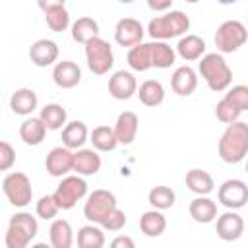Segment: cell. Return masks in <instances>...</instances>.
<instances>
[{
    "label": "cell",
    "instance_id": "1",
    "mask_svg": "<svg viewBox=\"0 0 248 248\" xmlns=\"http://www.w3.org/2000/svg\"><path fill=\"white\" fill-rule=\"evenodd\" d=\"M217 151L225 163H229V165L240 163L248 153V126H246V122L234 120V122L227 124L225 132L221 134Z\"/></svg>",
    "mask_w": 248,
    "mask_h": 248
},
{
    "label": "cell",
    "instance_id": "2",
    "mask_svg": "<svg viewBox=\"0 0 248 248\" xmlns=\"http://www.w3.org/2000/svg\"><path fill=\"white\" fill-rule=\"evenodd\" d=\"M198 72L211 91H225L232 83V70L221 52H207L200 58Z\"/></svg>",
    "mask_w": 248,
    "mask_h": 248
},
{
    "label": "cell",
    "instance_id": "3",
    "mask_svg": "<svg viewBox=\"0 0 248 248\" xmlns=\"http://www.w3.org/2000/svg\"><path fill=\"white\" fill-rule=\"evenodd\" d=\"M190 29V17L182 10H167L163 16H155L147 23V33L155 41H169L186 35Z\"/></svg>",
    "mask_w": 248,
    "mask_h": 248
},
{
    "label": "cell",
    "instance_id": "4",
    "mask_svg": "<svg viewBox=\"0 0 248 248\" xmlns=\"http://www.w3.org/2000/svg\"><path fill=\"white\" fill-rule=\"evenodd\" d=\"M37 231H39L37 217H33L27 211L14 213L8 221L4 242L8 248H25L37 236Z\"/></svg>",
    "mask_w": 248,
    "mask_h": 248
},
{
    "label": "cell",
    "instance_id": "5",
    "mask_svg": "<svg viewBox=\"0 0 248 248\" xmlns=\"http://www.w3.org/2000/svg\"><path fill=\"white\" fill-rule=\"evenodd\" d=\"M83 46H85L87 68L95 76L108 74V70L114 66V52H112V46L108 45V41H105V39H101L97 35V37L89 39Z\"/></svg>",
    "mask_w": 248,
    "mask_h": 248
},
{
    "label": "cell",
    "instance_id": "6",
    "mask_svg": "<svg viewBox=\"0 0 248 248\" xmlns=\"http://www.w3.org/2000/svg\"><path fill=\"white\" fill-rule=\"evenodd\" d=\"M246 39H248L246 25L238 19L223 21L215 31V46L221 54L236 52L240 46H244Z\"/></svg>",
    "mask_w": 248,
    "mask_h": 248
},
{
    "label": "cell",
    "instance_id": "7",
    "mask_svg": "<svg viewBox=\"0 0 248 248\" xmlns=\"http://www.w3.org/2000/svg\"><path fill=\"white\" fill-rule=\"evenodd\" d=\"M85 196H87V182L79 174L64 176L52 194V198L60 209H72Z\"/></svg>",
    "mask_w": 248,
    "mask_h": 248
},
{
    "label": "cell",
    "instance_id": "8",
    "mask_svg": "<svg viewBox=\"0 0 248 248\" xmlns=\"http://www.w3.org/2000/svg\"><path fill=\"white\" fill-rule=\"evenodd\" d=\"M2 192L6 196V200L16 205V207H25L31 203L33 198V188H31V180L25 172H10L4 180H2Z\"/></svg>",
    "mask_w": 248,
    "mask_h": 248
},
{
    "label": "cell",
    "instance_id": "9",
    "mask_svg": "<svg viewBox=\"0 0 248 248\" xmlns=\"http://www.w3.org/2000/svg\"><path fill=\"white\" fill-rule=\"evenodd\" d=\"M114 207H116V196L110 190L99 188L87 196V200L83 203V215L89 223L99 225L108 215V211H112Z\"/></svg>",
    "mask_w": 248,
    "mask_h": 248
},
{
    "label": "cell",
    "instance_id": "10",
    "mask_svg": "<svg viewBox=\"0 0 248 248\" xmlns=\"http://www.w3.org/2000/svg\"><path fill=\"white\" fill-rule=\"evenodd\" d=\"M217 200L227 209H240L248 202V186L240 178L225 180L217 190Z\"/></svg>",
    "mask_w": 248,
    "mask_h": 248
},
{
    "label": "cell",
    "instance_id": "11",
    "mask_svg": "<svg viewBox=\"0 0 248 248\" xmlns=\"http://www.w3.org/2000/svg\"><path fill=\"white\" fill-rule=\"evenodd\" d=\"M217 223H215V231H217V236L225 242H232V240H238L244 232V219L240 213H236V209H229L221 215L215 217Z\"/></svg>",
    "mask_w": 248,
    "mask_h": 248
},
{
    "label": "cell",
    "instance_id": "12",
    "mask_svg": "<svg viewBox=\"0 0 248 248\" xmlns=\"http://www.w3.org/2000/svg\"><path fill=\"white\" fill-rule=\"evenodd\" d=\"M138 81L136 76L128 70H118L108 78V93L116 101H128L130 97L136 95Z\"/></svg>",
    "mask_w": 248,
    "mask_h": 248
},
{
    "label": "cell",
    "instance_id": "13",
    "mask_svg": "<svg viewBox=\"0 0 248 248\" xmlns=\"http://www.w3.org/2000/svg\"><path fill=\"white\" fill-rule=\"evenodd\" d=\"M143 35H145V29L143 25L134 19V17H122L116 21V27H114V41L120 45V46H134L138 43L143 41Z\"/></svg>",
    "mask_w": 248,
    "mask_h": 248
},
{
    "label": "cell",
    "instance_id": "14",
    "mask_svg": "<svg viewBox=\"0 0 248 248\" xmlns=\"http://www.w3.org/2000/svg\"><path fill=\"white\" fill-rule=\"evenodd\" d=\"M72 157H74V151L64 147V145H58V147H52L45 159V169L50 176H56V178H62L66 176L70 170H72Z\"/></svg>",
    "mask_w": 248,
    "mask_h": 248
},
{
    "label": "cell",
    "instance_id": "15",
    "mask_svg": "<svg viewBox=\"0 0 248 248\" xmlns=\"http://www.w3.org/2000/svg\"><path fill=\"white\" fill-rule=\"evenodd\" d=\"M101 169V155L97 149H87V147H79L74 151L72 157V170L79 176H93L97 174Z\"/></svg>",
    "mask_w": 248,
    "mask_h": 248
},
{
    "label": "cell",
    "instance_id": "16",
    "mask_svg": "<svg viewBox=\"0 0 248 248\" xmlns=\"http://www.w3.org/2000/svg\"><path fill=\"white\" fill-rule=\"evenodd\" d=\"M52 81L60 89H72L81 81V68L72 60L56 62L52 68Z\"/></svg>",
    "mask_w": 248,
    "mask_h": 248
},
{
    "label": "cell",
    "instance_id": "17",
    "mask_svg": "<svg viewBox=\"0 0 248 248\" xmlns=\"http://www.w3.org/2000/svg\"><path fill=\"white\" fill-rule=\"evenodd\" d=\"M138 128H140V118L136 112L132 110H124L118 114L116 122H114V136H116V141L122 143V145H130L136 136H138Z\"/></svg>",
    "mask_w": 248,
    "mask_h": 248
},
{
    "label": "cell",
    "instance_id": "18",
    "mask_svg": "<svg viewBox=\"0 0 248 248\" xmlns=\"http://www.w3.org/2000/svg\"><path fill=\"white\" fill-rule=\"evenodd\" d=\"M29 58L35 66L46 68L56 62L58 58V45L52 39H37L29 46Z\"/></svg>",
    "mask_w": 248,
    "mask_h": 248
},
{
    "label": "cell",
    "instance_id": "19",
    "mask_svg": "<svg viewBox=\"0 0 248 248\" xmlns=\"http://www.w3.org/2000/svg\"><path fill=\"white\" fill-rule=\"evenodd\" d=\"M170 87L176 95L188 97L198 87V74L190 66H178L170 76Z\"/></svg>",
    "mask_w": 248,
    "mask_h": 248
},
{
    "label": "cell",
    "instance_id": "20",
    "mask_svg": "<svg viewBox=\"0 0 248 248\" xmlns=\"http://www.w3.org/2000/svg\"><path fill=\"white\" fill-rule=\"evenodd\" d=\"M184 62H194L200 60L205 54V41L200 35H182L176 43V50H174Z\"/></svg>",
    "mask_w": 248,
    "mask_h": 248
},
{
    "label": "cell",
    "instance_id": "21",
    "mask_svg": "<svg viewBox=\"0 0 248 248\" xmlns=\"http://www.w3.org/2000/svg\"><path fill=\"white\" fill-rule=\"evenodd\" d=\"M89 140V130L85 126V122L81 120H72L66 122L62 128V145L68 149H79L85 145V141Z\"/></svg>",
    "mask_w": 248,
    "mask_h": 248
},
{
    "label": "cell",
    "instance_id": "22",
    "mask_svg": "<svg viewBox=\"0 0 248 248\" xmlns=\"http://www.w3.org/2000/svg\"><path fill=\"white\" fill-rule=\"evenodd\" d=\"M39 105V97L33 89L29 87H21V89H16L10 97V108L19 114V116H29Z\"/></svg>",
    "mask_w": 248,
    "mask_h": 248
},
{
    "label": "cell",
    "instance_id": "23",
    "mask_svg": "<svg viewBox=\"0 0 248 248\" xmlns=\"http://www.w3.org/2000/svg\"><path fill=\"white\" fill-rule=\"evenodd\" d=\"M188 213L196 223L207 225V223L215 221V217H217V203L207 196H198L190 202Z\"/></svg>",
    "mask_w": 248,
    "mask_h": 248
},
{
    "label": "cell",
    "instance_id": "24",
    "mask_svg": "<svg viewBox=\"0 0 248 248\" xmlns=\"http://www.w3.org/2000/svg\"><path fill=\"white\" fill-rule=\"evenodd\" d=\"M149 54H151V68L167 70L176 62V52L167 41L149 43Z\"/></svg>",
    "mask_w": 248,
    "mask_h": 248
},
{
    "label": "cell",
    "instance_id": "25",
    "mask_svg": "<svg viewBox=\"0 0 248 248\" xmlns=\"http://www.w3.org/2000/svg\"><path fill=\"white\" fill-rule=\"evenodd\" d=\"M45 136H46V126L43 124V120L39 116L25 118L19 124V138L27 145H41Z\"/></svg>",
    "mask_w": 248,
    "mask_h": 248
},
{
    "label": "cell",
    "instance_id": "26",
    "mask_svg": "<svg viewBox=\"0 0 248 248\" xmlns=\"http://www.w3.org/2000/svg\"><path fill=\"white\" fill-rule=\"evenodd\" d=\"M186 186L190 192L198 194V196H209L215 188V180L207 170L202 169H190L186 172Z\"/></svg>",
    "mask_w": 248,
    "mask_h": 248
},
{
    "label": "cell",
    "instance_id": "27",
    "mask_svg": "<svg viewBox=\"0 0 248 248\" xmlns=\"http://www.w3.org/2000/svg\"><path fill=\"white\" fill-rule=\"evenodd\" d=\"M167 229V219L163 215L161 209H149L145 213H141L140 217V231L149 236V238H157L165 232Z\"/></svg>",
    "mask_w": 248,
    "mask_h": 248
},
{
    "label": "cell",
    "instance_id": "28",
    "mask_svg": "<svg viewBox=\"0 0 248 248\" xmlns=\"http://www.w3.org/2000/svg\"><path fill=\"white\" fill-rule=\"evenodd\" d=\"M48 238L52 248H70L74 242V231L72 225L66 219H52L48 229Z\"/></svg>",
    "mask_w": 248,
    "mask_h": 248
},
{
    "label": "cell",
    "instance_id": "29",
    "mask_svg": "<svg viewBox=\"0 0 248 248\" xmlns=\"http://www.w3.org/2000/svg\"><path fill=\"white\" fill-rule=\"evenodd\" d=\"M141 105L145 107H159L165 101V87L159 79H145L138 89H136Z\"/></svg>",
    "mask_w": 248,
    "mask_h": 248
},
{
    "label": "cell",
    "instance_id": "30",
    "mask_svg": "<svg viewBox=\"0 0 248 248\" xmlns=\"http://www.w3.org/2000/svg\"><path fill=\"white\" fill-rule=\"evenodd\" d=\"M39 118L43 120V124L46 126V130H60V128H64V124L68 120V112L58 103H46L41 108Z\"/></svg>",
    "mask_w": 248,
    "mask_h": 248
},
{
    "label": "cell",
    "instance_id": "31",
    "mask_svg": "<svg viewBox=\"0 0 248 248\" xmlns=\"http://www.w3.org/2000/svg\"><path fill=\"white\" fill-rule=\"evenodd\" d=\"M70 29H72V39L76 43H81V45H85L89 39H93V37L99 35V23L93 17H89V16L78 17L70 25Z\"/></svg>",
    "mask_w": 248,
    "mask_h": 248
},
{
    "label": "cell",
    "instance_id": "32",
    "mask_svg": "<svg viewBox=\"0 0 248 248\" xmlns=\"http://www.w3.org/2000/svg\"><path fill=\"white\" fill-rule=\"evenodd\" d=\"M126 62L134 72H147L151 68V54H149V43H138L130 46L126 54Z\"/></svg>",
    "mask_w": 248,
    "mask_h": 248
},
{
    "label": "cell",
    "instance_id": "33",
    "mask_svg": "<svg viewBox=\"0 0 248 248\" xmlns=\"http://www.w3.org/2000/svg\"><path fill=\"white\" fill-rule=\"evenodd\" d=\"M78 246L79 248H103L105 246V232L101 225L89 223L79 227L78 231Z\"/></svg>",
    "mask_w": 248,
    "mask_h": 248
},
{
    "label": "cell",
    "instance_id": "34",
    "mask_svg": "<svg viewBox=\"0 0 248 248\" xmlns=\"http://www.w3.org/2000/svg\"><path fill=\"white\" fill-rule=\"evenodd\" d=\"M87 141H91L93 149H97V151H112L118 145L116 136H114V130L110 126H105V124L93 128V132L89 134V140Z\"/></svg>",
    "mask_w": 248,
    "mask_h": 248
},
{
    "label": "cell",
    "instance_id": "35",
    "mask_svg": "<svg viewBox=\"0 0 248 248\" xmlns=\"http://www.w3.org/2000/svg\"><path fill=\"white\" fill-rule=\"evenodd\" d=\"M174 200H176V194H174V190L169 188V186H155V188H151L149 194H147L149 205H151L153 209H161V211L170 209V207L174 205Z\"/></svg>",
    "mask_w": 248,
    "mask_h": 248
},
{
    "label": "cell",
    "instance_id": "36",
    "mask_svg": "<svg viewBox=\"0 0 248 248\" xmlns=\"http://www.w3.org/2000/svg\"><path fill=\"white\" fill-rule=\"evenodd\" d=\"M45 19H46V25L50 31L54 33H62L66 31L72 23H70V14L64 6H56V8H50L45 12Z\"/></svg>",
    "mask_w": 248,
    "mask_h": 248
},
{
    "label": "cell",
    "instance_id": "37",
    "mask_svg": "<svg viewBox=\"0 0 248 248\" xmlns=\"http://www.w3.org/2000/svg\"><path fill=\"white\" fill-rule=\"evenodd\" d=\"M227 93L223 95L236 110H240V112H244L246 108H248V87L246 85H232L231 89H225Z\"/></svg>",
    "mask_w": 248,
    "mask_h": 248
},
{
    "label": "cell",
    "instance_id": "38",
    "mask_svg": "<svg viewBox=\"0 0 248 248\" xmlns=\"http://www.w3.org/2000/svg\"><path fill=\"white\" fill-rule=\"evenodd\" d=\"M58 211H60V207L56 205L52 194H50V196H48V194H46V196H41L39 202H37V205H35L37 217H41V219H45V221H52V219L58 215Z\"/></svg>",
    "mask_w": 248,
    "mask_h": 248
},
{
    "label": "cell",
    "instance_id": "39",
    "mask_svg": "<svg viewBox=\"0 0 248 248\" xmlns=\"http://www.w3.org/2000/svg\"><path fill=\"white\" fill-rule=\"evenodd\" d=\"M126 221H128V217H126V213L122 211V209H118V205L112 209V211H108V215L99 223L101 225V229L103 231H108V232H118V231H122L124 229V225H126Z\"/></svg>",
    "mask_w": 248,
    "mask_h": 248
},
{
    "label": "cell",
    "instance_id": "40",
    "mask_svg": "<svg viewBox=\"0 0 248 248\" xmlns=\"http://www.w3.org/2000/svg\"><path fill=\"white\" fill-rule=\"evenodd\" d=\"M240 110H236L225 97L215 105V116H217V120H221L223 124H231V122H234V120H240Z\"/></svg>",
    "mask_w": 248,
    "mask_h": 248
},
{
    "label": "cell",
    "instance_id": "41",
    "mask_svg": "<svg viewBox=\"0 0 248 248\" xmlns=\"http://www.w3.org/2000/svg\"><path fill=\"white\" fill-rule=\"evenodd\" d=\"M16 165V149L0 140V170H10Z\"/></svg>",
    "mask_w": 248,
    "mask_h": 248
},
{
    "label": "cell",
    "instance_id": "42",
    "mask_svg": "<svg viewBox=\"0 0 248 248\" xmlns=\"http://www.w3.org/2000/svg\"><path fill=\"white\" fill-rule=\"evenodd\" d=\"M174 0H147V6L153 10V12H167L170 10Z\"/></svg>",
    "mask_w": 248,
    "mask_h": 248
},
{
    "label": "cell",
    "instance_id": "43",
    "mask_svg": "<svg viewBox=\"0 0 248 248\" xmlns=\"http://www.w3.org/2000/svg\"><path fill=\"white\" fill-rule=\"evenodd\" d=\"M110 246L112 248H134V240L130 238V236H116L112 242H110Z\"/></svg>",
    "mask_w": 248,
    "mask_h": 248
},
{
    "label": "cell",
    "instance_id": "44",
    "mask_svg": "<svg viewBox=\"0 0 248 248\" xmlns=\"http://www.w3.org/2000/svg\"><path fill=\"white\" fill-rule=\"evenodd\" d=\"M37 4H39V8H41L43 12H46V10H50V8L64 6V4H66V0H37Z\"/></svg>",
    "mask_w": 248,
    "mask_h": 248
},
{
    "label": "cell",
    "instance_id": "45",
    "mask_svg": "<svg viewBox=\"0 0 248 248\" xmlns=\"http://www.w3.org/2000/svg\"><path fill=\"white\" fill-rule=\"evenodd\" d=\"M217 2H219V4H225V6H227V4H234V2H238V0H217Z\"/></svg>",
    "mask_w": 248,
    "mask_h": 248
},
{
    "label": "cell",
    "instance_id": "46",
    "mask_svg": "<svg viewBox=\"0 0 248 248\" xmlns=\"http://www.w3.org/2000/svg\"><path fill=\"white\" fill-rule=\"evenodd\" d=\"M184 2H188V4H196V2H200V0H184Z\"/></svg>",
    "mask_w": 248,
    "mask_h": 248
},
{
    "label": "cell",
    "instance_id": "47",
    "mask_svg": "<svg viewBox=\"0 0 248 248\" xmlns=\"http://www.w3.org/2000/svg\"><path fill=\"white\" fill-rule=\"evenodd\" d=\"M118 2H122V4H130V2H134V0H118Z\"/></svg>",
    "mask_w": 248,
    "mask_h": 248
}]
</instances>
